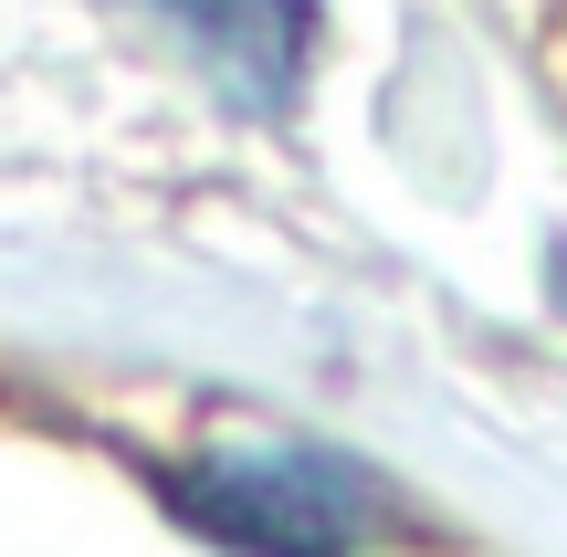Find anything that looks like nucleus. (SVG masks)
I'll use <instances>...</instances> for the list:
<instances>
[{"label": "nucleus", "mask_w": 567, "mask_h": 557, "mask_svg": "<svg viewBox=\"0 0 567 557\" xmlns=\"http://www.w3.org/2000/svg\"><path fill=\"white\" fill-rule=\"evenodd\" d=\"M168 505H179L200 537L252 547V557H347V547L379 537V516H389L358 463L295 453V442H274V453H221V463H200V474H168Z\"/></svg>", "instance_id": "f257e3e1"}, {"label": "nucleus", "mask_w": 567, "mask_h": 557, "mask_svg": "<svg viewBox=\"0 0 567 557\" xmlns=\"http://www.w3.org/2000/svg\"><path fill=\"white\" fill-rule=\"evenodd\" d=\"M137 11L158 21L243 116H284V105H295L316 0H137Z\"/></svg>", "instance_id": "f03ea898"}]
</instances>
